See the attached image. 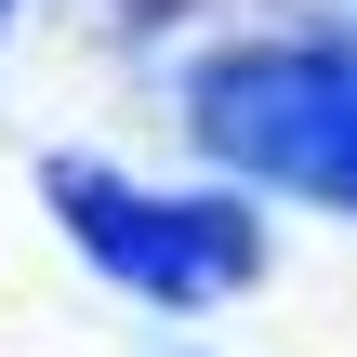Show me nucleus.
<instances>
[{"label": "nucleus", "mask_w": 357, "mask_h": 357, "mask_svg": "<svg viewBox=\"0 0 357 357\" xmlns=\"http://www.w3.org/2000/svg\"><path fill=\"white\" fill-rule=\"evenodd\" d=\"M0 13H13V0H0Z\"/></svg>", "instance_id": "3"}, {"label": "nucleus", "mask_w": 357, "mask_h": 357, "mask_svg": "<svg viewBox=\"0 0 357 357\" xmlns=\"http://www.w3.org/2000/svg\"><path fill=\"white\" fill-rule=\"evenodd\" d=\"M199 132L305 199L357 212V53L344 40H291V53H238L199 79Z\"/></svg>", "instance_id": "1"}, {"label": "nucleus", "mask_w": 357, "mask_h": 357, "mask_svg": "<svg viewBox=\"0 0 357 357\" xmlns=\"http://www.w3.org/2000/svg\"><path fill=\"white\" fill-rule=\"evenodd\" d=\"M53 199L79 212V238H93V265H119L132 291H225V278H252V225L238 212H199V199H132V185H106V172H53Z\"/></svg>", "instance_id": "2"}]
</instances>
